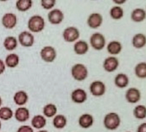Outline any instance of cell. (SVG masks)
Listing matches in <instances>:
<instances>
[{"label": "cell", "instance_id": "cell-37", "mask_svg": "<svg viewBox=\"0 0 146 132\" xmlns=\"http://www.w3.org/2000/svg\"><path fill=\"white\" fill-rule=\"evenodd\" d=\"M113 2L114 3L117 4V5H122V4H124L126 2V0H113Z\"/></svg>", "mask_w": 146, "mask_h": 132}, {"label": "cell", "instance_id": "cell-40", "mask_svg": "<svg viewBox=\"0 0 146 132\" xmlns=\"http://www.w3.org/2000/svg\"><path fill=\"white\" fill-rule=\"evenodd\" d=\"M2 129V123H1V120H0V130Z\"/></svg>", "mask_w": 146, "mask_h": 132}, {"label": "cell", "instance_id": "cell-31", "mask_svg": "<svg viewBox=\"0 0 146 132\" xmlns=\"http://www.w3.org/2000/svg\"><path fill=\"white\" fill-rule=\"evenodd\" d=\"M124 16V11L119 6H114L110 10V16L114 20H119Z\"/></svg>", "mask_w": 146, "mask_h": 132}, {"label": "cell", "instance_id": "cell-17", "mask_svg": "<svg viewBox=\"0 0 146 132\" xmlns=\"http://www.w3.org/2000/svg\"><path fill=\"white\" fill-rule=\"evenodd\" d=\"M74 50L76 55H85V54H86L88 52L89 45L85 41L80 40L74 44Z\"/></svg>", "mask_w": 146, "mask_h": 132}, {"label": "cell", "instance_id": "cell-25", "mask_svg": "<svg viewBox=\"0 0 146 132\" xmlns=\"http://www.w3.org/2000/svg\"><path fill=\"white\" fill-rule=\"evenodd\" d=\"M67 118L63 114H56L54 117L53 120V125L56 129H64L67 125Z\"/></svg>", "mask_w": 146, "mask_h": 132}, {"label": "cell", "instance_id": "cell-24", "mask_svg": "<svg viewBox=\"0 0 146 132\" xmlns=\"http://www.w3.org/2000/svg\"><path fill=\"white\" fill-rule=\"evenodd\" d=\"M18 45V40L14 36H7L6 37L3 42L4 47L7 51H13Z\"/></svg>", "mask_w": 146, "mask_h": 132}, {"label": "cell", "instance_id": "cell-35", "mask_svg": "<svg viewBox=\"0 0 146 132\" xmlns=\"http://www.w3.org/2000/svg\"><path fill=\"white\" fill-rule=\"evenodd\" d=\"M137 132H146V123H141L137 128Z\"/></svg>", "mask_w": 146, "mask_h": 132}, {"label": "cell", "instance_id": "cell-13", "mask_svg": "<svg viewBox=\"0 0 146 132\" xmlns=\"http://www.w3.org/2000/svg\"><path fill=\"white\" fill-rule=\"evenodd\" d=\"M125 99L129 103H137L141 99V92L138 89H128L125 92Z\"/></svg>", "mask_w": 146, "mask_h": 132}, {"label": "cell", "instance_id": "cell-27", "mask_svg": "<svg viewBox=\"0 0 146 132\" xmlns=\"http://www.w3.org/2000/svg\"><path fill=\"white\" fill-rule=\"evenodd\" d=\"M57 107L53 103H48L45 105L43 108V114L45 118H51L56 115Z\"/></svg>", "mask_w": 146, "mask_h": 132}, {"label": "cell", "instance_id": "cell-7", "mask_svg": "<svg viewBox=\"0 0 146 132\" xmlns=\"http://www.w3.org/2000/svg\"><path fill=\"white\" fill-rule=\"evenodd\" d=\"M89 90L92 95L95 97H101L106 93V86L102 81H95L91 83L89 86Z\"/></svg>", "mask_w": 146, "mask_h": 132}, {"label": "cell", "instance_id": "cell-26", "mask_svg": "<svg viewBox=\"0 0 146 132\" xmlns=\"http://www.w3.org/2000/svg\"><path fill=\"white\" fill-rule=\"evenodd\" d=\"M19 57L16 53H11L7 55L5 61V66L9 68L17 67L19 65Z\"/></svg>", "mask_w": 146, "mask_h": 132}, {"label": "cell", "instance_id": "cell-29", "mask_svg": "<svg viewBox=\"0 0 146 132\" xmlns=\"http://www.w3.org/2000/svg\"><path fill=\"white\" fill-rule=\"evenodd\" d=\"M134 72L137 77L140 79L146 78V62H140L136 65Z\"/></svg>", "mask_w": 146, "mask_h": 132}, {"label": "cell", "instance_id": "cell-39", "mask_svg": "<svg viewBox=\"0 0 146 132\" xmlns=\"http://www.w3.org/2000/svg\"><path fill=\"white\" fill-rule=\"evenodd\" d=\"M2 97H0V108H1V106H2Z\"/></svg>", "mask_w": 146, "mask_h": 132}, {"label": "cell", "instance_id": "cell-19", "mask_svg": "<svg viewBox=\"0 0 146 132\" xmlns=\"http://www.w3.org/2000/svg\"><path fill=\"white\" fill-rule=\"evenodd\" d=\"M47 124L46 118L44 115L37 114L35 115L31 120V125L36 129L41 130Z\"/></svg>", "mask_w": 146, "mask_h": 132}, {"label": "cell", "instance_id": "cell-38", "mask_svg": "<svg viewBox=\"0 0 146 132\" xmlns=\"http://www.w3.org/2000/svg\"><path fill=\"white\" fill-rule=\"evenodd\" d=\"M37 132H49V131H48L46 130H42V129H41V130H39Z\"/></svg>", "mask_w": 146, "mask_h": 132}, {"label": "cell", "instance_id": "cell-11", "mask_svg": "<svg viewBox=\"0 0 146 132\" xmlns=\"http://www.w3.org/2000/svg\"><path fill=\"white\" fill-rule=\"evenodd\" d=\"M48 19L50 24H59L64 19V13L59 9H53L48 13Z\"/></svg>", "mask_w": 146, "mask_h": 132}, {"label": "cell", "instance_id": "cell-10", "mask_svg": "<svg viewBox=\"0 0 146 132\" xmlns=\"http://www.w3.org/2000/svg\"><path fill=\"white\" fill-rule=\"evenodd\" d=\"M119 65V61L117 57L110 56L104 60L103 68L108 72H113L116 71Z\"/></svg>", "mask_w": 146, "mask_h": 132}, {"label": "cell", "instance_id": "cell-34", "mask_svg": "<svg viewBox=\"0 0 146 132\" xmlns=\"http://www.w3.org/2000/svg\"><path fill=\"white\" fill-rule=\"evenodd\" d=\"M17 132H34L33 129L32 127L28 125H21L18 129H17Z\"/></svg>", "mask_w": 146, "mask_h": 132}, {"label": "cell", "instance_id": "cell-33", "mask_svg": "<svg viewBox=\"0 0 146 132\" xmlns=\"http://www.w3.org/2000/svg\"><path fill=\"white\" fill-rule=\"evenodd\" d=\"M56 2V0H42L41 5L44 10H50L54 7Z\"/></svg>", "mask_w": 146, "mask_h": 132}, {"label": "cell", "instance_id": "cell-2", "mask_svg": "<svg viewBox=\"0 0 146 132\" xmlns=\"http://www.w3.org/2000/svg\"><path fill=\"white\" fill-rule=\"evenodd\" d=\"M44 19L39 15H34L31 16L28 22V29L32 33H40L44 30Z\"/></svg>", "mask_w": 146, "mask_h": 132}, {"label": "cell", "instance_id": "cell-1", "mask_svg": "<svg viewBox=\"0 0 146 132\" xmlns=\"http://www.w3.org/2000/svg\"><path fill=\"white\" fill-rule=\"evenodd\" d=\"M103 124L105 128L108 130H116L118 129L121 124L120 117L116 112H110L105 116Z\"/></svg>", "mask_w": 146, "mask_h": 132}, {"label": "cell", "instance_id": "cell-28", "mask_svg": "<svg viewBox=\"0 0 146 132\" xmlns=\"http://www.w3.org/2000/svg\"><path fill=\"white\" fill-rule=\"evenodd\" d=\"M33 5L32 0H18L16 2V7L19 11L25 12L31 9Z\"/></svg>", "mask_w": 146, "mask_h": 132}, {"label": "cell", "instance_id": "cell-41", "mask_svg": "<svg viewBox=\"0 0 146 132\" xmlns=\"http://www.w3.org/2000/svg\"><path fill=\"white\" fill-rule=\"evenodd\" d=\"M125 132H131V131H125Z\"/></svg>", "mask_w": 146, "mask_h": 132}, {"label": "cell", "instance_id": "cell-16", "mask_svg": "<svg viewBox=\"0 0 146 132\" xmlns=\"http://www.w3.org/2000/svg\"><path fill=\"white\" fill-rule=\"evenodd\" d=\"M79 125L81 128L85 129H88L91 128L94 123V119L91 114H82L78 120Z\"/></svg>", "mask_w": 146, "mask_h": 132}, {"label": "cell", "instance_id": "cell-22", "mask_svg": "<svg viewBox=\"0 0 146 132\" xmlns=\"http://www.w3.org/2000/svg\"><path fill=\"white\" fill-rule=\"evenodd\" d=\"M122 50V46L118 41H112L108 44V53L112 55H117L120 53Z\"/></svg>", "mask_w": 146, "mask_h": 132}, {"label": "cell", "instance_id": "cell-30", "mask_svg": "<svg viewBox=\"0 0 146 132\" xmlns=\"http://www.w3.org/2000/svg\"><path fill=\"white\" fill-rule=\"evenodd\" d=\"M13 115L14 113L10 107L4 106L0 108V120L7 121L13 118Z\"/></svg>", "mask_w": 146, "mask_h": 132}, {"label": "cell", "instance_id": "cell-18", "mask_svg": "<svg viewBox=\"0 0 146 132\" xmlns=\"http://www.w3.org/2000/svg\"><path fill=\"white\" fill-rule=\"evenodd\" d=\"M132 45L136 49H142L146 45V35L143 33H137L132 39Z\"/></svg>", "mask_w": 146, "mask_h": 132}, {"label": "cell", "instance_id": "cell-12", "mask_svg": "<svg viewBox=\"0 0 146 132\" xmlns=\"http://www.w3.org/2000/svg\"><path fill=\"white\" fill-rule=\"evenodd\" d=\"M103 22L102 16L99 13H93L88 16L87 19V24L90 28L96 29L102 25Z\"/></svg>", "mask_w": 146, "mask_h": 132}, {"label": "cell", "instance_id": "cell-14", "mask_svg": "<svg viewBox=\"0 0 146 132\" xmlns=\"http://www.w3.org/2000/svg\"><path fill=\"white\" fill-rule=\"evenodd\" d=\"M87 98V93L82 89H76L71 93V100L75 103L81 104L85 103Z\"/></svg>", "mask_w": 146, "mask_h": 132}, {"label": "cell", "instance_id": "cell-9", "mask_svg": "<svg viewBox=\"0 0 146 132\" xmlns=\"http://www.w3.org/2000/svg\"><path fill=\"white\" fill-rule=\"evenodd\" d=\"M2 24L6 29H13L17 24V16L13 13H7L2 18Z\"/></svg>", "mask_w": 146, "mask_h": 132}, {"label": "cell", "instance_id": "cell-4", "mask_svg": "<svg viewBox=\"0 0 146 132\" xmlns=\"http://www.w3.org/2000/svg\"><path fill=\"white\" fill-rule=\"evenodd\" d=\"M90 44L95 50H102L106 44V38L100 33H95L92 34L90 38Z\"/></svg>", "mask_w": 146, "mask_h": 132}, {"label": "cell", "instance_id": "cell-36", "mask_svg": "<svg viewBox=\"0 0 146 132\" xmlns=\"http://www.w3.org/2000/svg\"><path fill=\"white\" fill-rule=\"evenodd\" d=\"M5 62L2 61V59H0V75H2V74L4 73V72L5 71Z\"/></svg>", "mask_w": 146, "mask_h": 132}, {"label": "cell", "instance_id": "cell-6", "mask_svg": "<svg viewBox=\"0 0 146 132\" xmlns=\"http://www.w3.org/2000/svg\"><path fill=\"white\" fill-rule=\"evenodd\" d=\"M40 57L44 62L52 63L56 58V51L51 46H45L41 50Z\"/></svg>", "mask_w": 146, "mask_h": 132}, {"label": "cell", "instance_id": "cell-15", "mask_svg": "<svg viewBox=\"0 0 146 132\" xmlns=\"http://www.w3.org/2000/svg\"><path fill=\"white\" fill-rule=\"evenodd\" d=\"M14 118L19 123H25L30 118V112L25 107H19L14 113Z\"/></svg>", "mask_w": 146, "mask_h": 132}, {"label": "cell", "instance_id": "cell-5", "mask_svg": "<svg viewBox=\"0 0 146 132\" xmlns=\"http://www.w3.org/2000/svg\"><path fill=\"white\" fill-rule=\"evenodd\" d=\"M80 33L79 30L75 27H68L65 28L62 33V37L66 42L71 43L76 41L80 38Z\"/></svg>", "mask_w": 146, "mask_h": 132}, {"label": "cell", "instance_id": "cell-8", "mask_svg": "<svg viewBox=\"0 0 146 132\" xmlns=\"http://www.w3.org/2000/svg\"><path fill=\"white\" fill-rule=\"evenodd\" d=\"M19 43L25 47H32L34 44L35 39L34 36L31 32L22 31L19 33L18 37Z\"/></svg>", "mask_w": 146, "mask_h": 132}, {"label": "cell", "instance_id": "cell-21", "mask_svg": "<svg viewBox=\"0 0 146 132\" xmlns=\"http://www.w3.org/2000/svg\"><path fill=\"white\" fill-rule=\"evenodd\" d=\"M28 100V95L27 94V92H25V91H22V90L17 92L13 95L14 103L18 105V106H22L25 104H26Z\"/></svg>", "mask_w": 146, "mask_h": 132}, {"label": "cell", "instance_id": "cell-32", "mask_svg": "<svg viewBox=\"0 0 146 132\" xmlns=\"http://www.w3.org/2000/svg\"><path fill=\"white\" fill-rule=\"evenodd\" d=\"M133 116L138 120H144L146 118V107L143 105H138L134 108Z\"/></svg>", "mask_w": 146, "mask_h": 132}, {"label": "cell", "instance_id": "cell-3", "mask_svg": "<svg viewBox=\"0 0 146 132\" xmlns=\"http://www.w3.org/2000/svg\"><path fill=\"white\" fill-rule=\"evenodd\" d=\"M71 75L74 80L83 81L88 76V70L82 64H76L71 68Z\"/></svg>", "mask_w": 146, "mask_h": 132}, {"label": "cell", "instance_id": "cell-23", "mask_svg": "<svg viewBox=\"0 0 146 132\" xmlns=\"http://www.w3.org/2000/svg\"><path fill=\"white\" fill-rule=\"evenodd\" d=\"M131 18L134 22H142L146 18V11L143 8H136L132 11Z\"/></svg>", "mask_w": 146, "mask_h": 132}, {"label": "cell", "instance_id": "cell-20", "mask_svg": "<svg viewBox=\"0 0 146 132\" xmlns=\"http://www.w3.org/2000/svg\"><path fill=\"white\" fill-rule=\"evenodd\" d=\"M114 84L118 88H125L129 84V77L124 73L118 74L114 78Z\"/></svg>", "mask_w": 146, "mask_h": 132}]
</instances>
